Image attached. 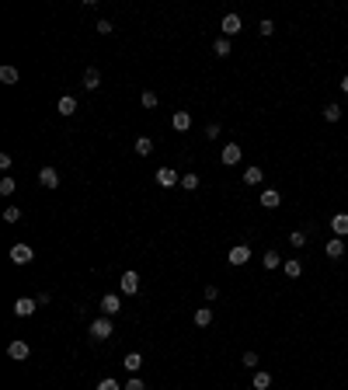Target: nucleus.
<instances>
[{
  "mask_svg": "<svg viewBox=\"0 0 348 390\" xmlns=\"http://www.w3.org/2000/svg\"><path fill=\"white\" fill-rule=\"evenodd\" d=\"M97 390H118V383H115V380H112V376H105V380L97 383Z\"/></svg>",
  "mask_w": 348,
  "mask_h": 390,
  "instance_id": "nucleus-35",
  "label": "nucleus"
},
{
  "mask_svg": "<svg viewBox=\"0 0 348 390\" xmlns=\"http://www.w3.org/2000/svg\"><path fill=\"white\" fill-rule=\"evenodd\" d=\"M112 334H115V328H112V317H105V313H101L94 324H91V338H97V342H108Z\"/></svg>",
  "mask_w": 348,
  "mask_h": 390,
  "instance_id": "nucleus-1",
  "label": "nucleus"
},
{
  "mask_svg": "<svg viewBox=\"0 0 348 390\" xmlns=\"http://www.w3.org/2000/svg\"><path fill=\"white\" fill-rule=\"evenodd\" d=\"M261 178H265L261 167H247V171H244V181H247V185H261Z\"/></svg>",
  "mask_w": 348,
  "mask_h": 390,
  "instance_id": "nucleus-22",
  "label": "nucleus"
},
{
  "mask_svg": "<svg viewBox=\"0 0 348 390\" xmlns=\"http://www.w3.org/2000/svg\"><path fill=\"white\" fill-rule=\"evenodd\" d=\"M171 126L178 129V133H188V129H192V115H188V112H174Z\"/></svg>",
  "mask_w": 348,
  "mask_h": 390,
  "instance_id": "nucleus-12",
  "label": "nucleus"
},
{
  "mask_svg": "<svg viewBox=\"0 0 348 390\" xmlns=\"http://www.w3.org/2000/svg\"><path fill=\"white\" fill-rule=\"evenodd\" d=\"M4 220H7V223H18V220H21V209H18V206H7V209H4Z\"/></svg>",
  "mask_w": 348,
  "mask_h": 390,
  "instance_id": "nucleus-30",
  "label": "nucleus"
},
{
  "mask_svg": "<svg viewBox=\"0 0 348 390\" xmlns=\"http://www.w3.org/2000/svg\"><path fill=\"white\" fill-rule=\"evenodd\" d=\"M341 91H345V94H348V74H345V77H341Z\"/></svg>",
  "mask_w": 348,
  "mask_h": 390,
  "instance_id": "nucleus-39",
  "label": "nucleus"
},
{
  "mask_svg": "<svg viewBox=\"0 0 348 390\" xmlns=\"http://www.w3.org/2000/svg\"><path fill=\"white\" fill-rule=\"evenodd\" d=\"M59 115H73V112H77V98H70V94H63L59 98Z\"/></svg>",
  "mask_w": 348,
  "mask_h": 390,
  "instance_id": "nucleus-16",
  "label": "nucleus"
},
{
  "mask_svg": "<svg viewBox=\"0 0 348 390\" xmlns=\"http://www.w3.org/2000/svg\"><path fill=\"white\" fill-rule=\"evenodd\" d=\"M331 230L338 237H348V213H338L334 220H331Z\"/></svg>",
  "mask_w": 348,
  "mask_h": 390,
  "instance_id": "nucleus-15",
  "label": "nucleus"
},
{
  "mask_svg": "<svg viewBox=\"0 0 348 390\" xmlns=\"http://www.w3.org/2000/svg\"><path fill=\"white\" fill-rule=\"evenodd\" d=\"M181 188H185V192H195V188H198V175H192V171L181 175Z\"/></svg>",
  "mask_w": 348,
  "mask_h": 390,
  "instance_id": "nucleus-24",
  "label": "nucleus"
},
{
  "mask_svg": "<svg viewBox=\"0 0 348 390\" xmlns=\"http://www.w3.org/2000/svg\"><path fill=\"white\" fill-rule=\"evenodd\" d=\"M32 258H35V251H32L28 244H14V248H11V261H14V265H28Z\"/></svg>",
  "mask_w": 348,
  "mask_h": 390,
  "instance_id": "nucleus-7",
  "label": "nucleus"
},
{
  "mask_svg": "<svg viewBox=\"0 0 348 390\" xmlns=\"http://www.w3.org/2000/svg\"><path fill=\"white\" fill-rule=\"evenodd\" d=\"M84 87H87V91H97V87H101V74H97L94 66L84 70Z\"/></svg>",
  "mask_w": 348,
  "mask_h": 390,
  "instance_id": "nucleus-14",
  "label": "nucleus"
},
{
  "mask_svg": "<svg viewBox=\"0 0 348 390\" xmlns=\"http://www.w3.org/2000/svg\"><path fill=\"white\" fill-rule=\"evenodd\" d=\"M97 32H101V35H112L115 28H112V21H105V18H101V21H97Z\"/></svg>",
  "mask_w": 348,
  "mask_h": 390,
  "instance_id": "nucleus-36",
  "label": "nucleus"
},
{
  "mask_svg": "<svg viewBox=\"0 0 348 390\" xmlns=\"http://www.w3.org/2000/svg\"><path fill=\"white\" fill-rule=\"evenodd\" d=\"M118 310H122V300H118L115 292H105V296H101V313L112 317V313H118Z\"/></svg>",
  "mask_w": 348,
  "mask_h": 390,
  "instance_id": "nucleus-8",
  "label": "nucleus"
},
{
  "mask_svg": "<svg viewBox=\"0 0 348 390\" xmlns=\"http://www.w3.org/2000/svg\"><path fill=\"white\" fill-rule=\"evenodd\" d=\"M122 366L129 370V376H136V373H139V366H143V355H139V352H129V355L122 359Z\"/></svg>",
  "mask_w": 348,
  "mask_h": 390,
  "instance_id": "nucleus-13",
  "label": "nucleus"
},
{
  "mask_svg": "<svg viewBox=\"0 0 348 390\" xmlns=\"http://www.w3.org/2000/svg\"><path fill=\"white\" fill-rule=\"evenodd\" d=\"M206 136H209V139L219 136V122H209V126H206Z\"/></svg>",
  "mask_w": 348,
  "mask_h": 390,
  "instance_id": "nucleus-38",
  "label": "nucleus"
},
{
  "mask_svg": "<svg viewBox=\"0 0 348 390\" xmlns=\"http://www.w3.org/2000/svg\"><path fill=\"white\" fill-rule=\"evenodd\" d=\"M282 269H286V275H289V279H296V275L303 272V265H300V261H296V258H289V261H286V265H282Z\"/></svg>",
  "mask_w": 348,
  "mask_h": 390,
  "instance_id": "nucleus-28",
  "label": "nucleus"
},
{
  "mask_svg": "<svg viewBox=\"0 0 348 390\" xmlns=\"http://www.w3.org/2000/svg\"><path fill=\"white\" fill-rule=\"evenodd\" d=\"M227 261H230V265H247V261H251V248H247V244H233L230 254H227Z\"/></svg>",
  "mask_w": 348,
  "mask_h": 390,
  "instance_id": "nucleus-2",
  "label": "nucleus"
},
{
  "mask_svg": "<svg viewBox=\"0 0 348 390\" xmlns=\"http://www.w3.org/2000/svg\"><path fill=\"white\" fill-rule=\"evenodd\" d=\"M35 310H39V300H32V296H21L14 303V317H32Z\"/></svg>",
  "mask_w": 348,
  "mask_h": 390,
  "instance_id": "nucleus-6",
  "label": "nucleus"
},
{
  "mask_svg": "<svg viewBox=\"0 0 348 390\" xmlns=\"http://www.w3.org/2000/svg\"><path fill=\"white\" fill-rule=\"evenodd\" d=\"M139 101H143V108H157V105H160V98H157L154 91H143V98H139Z\"/></svg>",
  "mask_w": 348,
  "mask_h": 390,
  "instance_id": "nucleus-29",
  "label": "nucleus"
},
{
  "mask_svg": "<svg viewBox=\"0 0 348 390\" xmlns=\"http://www.w3.org/2000/svg\"><path fill=\"white\" fill-rule=\"evenodd\" d=\"M0 80L4 84H18V70L14 66H0Z\"/></svg>",
  "mask_w": 348,
  "mask_h": 390,
  "instance_id": "nucleus-25",
  "label": "nucleus"
},
{
  "mask_svg": "<svg viewBox=\"0 0 348 390\" xmlns=\"http://www.w3.org/2000/svg\"><path fill=\"white\" fill-rule=\"evenodd\" d=\"M118 289L126 292V296H136V289H139V275L129 269V272H122V279H118Z\"/></svg>",
  "mask_w": 348,
  "mask_h": 390,
  "instance_id": "nucleus-4",
  "label": "nucleus"
},
{
  "mask_svg": "<svg viewBox=\"0 0 348 390\" xmlns=\"http://www.w3.org/2000/svg\"><path fill=\"white\" fill-rule=\"evenodd\" d=\"M157 185H160V188H174V185H181V175H178L174 167H160V171H157Z\"/></svg>",
  "mask_w": 348,
  "mask_h": 390,
  "instance_id": "nucleus-3",
  "label": "nucleus"
},
{
  "mask_svg": "<svg viewBox=\"0 0 348 390\" xmlns=\"http://www.w3.org/2000/svg\"><path fill=\"white\" fill-rule=\"evenodd\" d=\"M289 244H292V248H303V244H307V234H303V230H292V234H289Z\"/></svg>",
  "mask_w": 348,
  "mask_h": 390,
  "instance_id": "nucleus-31",
  "label": "nucleus"
},
{
  "mask_svg": "<svg viewBox=\"0 0 348 390\" xmlns=\"http://www.w3.org/2000/svg\"><path fill=\"white\" fill-rule=\"evenodd\" d=\"M271 387V373H254V390H268Z\"/></svg>",
  "mask_w": 348,
  "mask_h": 390,
  "instance_id": "nucleus-23",
  "label": "nucleus"
},
{
  "mask_svg": "<svg viewBox=\"0 0 348 390\" xmlns=\"http://www.w3.org/2000/svg\"><path fill=\"white\" fill-rule=\"evenodd\" d=\"M7 355L18 359V362H24V359L32 355V349H28V342H11V345H7Z\"/></svg>",
  "mask_w": 348,
  "mask_h": 390,
  "instance_id": "nucleus-9",
  "label": "nucleus"
},
{
  "mask_svg": "<svg viewBox=\"0 0 348 390\" xmlns=\"http://www.w3.org/2000/svg\"><path fill=\"white\" fill-rule=\"evenodd\" d=\"M240 32H244V21H240V14H227V18H223V39L240 35Z\"/></svg>",
  "mask_w": 348,
  "mask_h": 390,
  "instance_id": "nucleus-5",
  "label": "nucleus"
},
{
  "mask_svg": "<svg viewBox=\"0 0 348 390\" xmlns=\"http://www.w3.org/2000/svg\"><path fill=\"white\" fill-rule=\"evenodd\" d=\"M324 118H328V122H338V118H341V105H324Z\"/></svg>",
  "mask_w": 348,
  "mask_h": 390,
  "instance_id": "nucleus-27",
  "label": "nucleus"
},
{
  "mask_svg": "<svg viewBox=\"0 0 348 390\" xmlns=\"http://www.w3.org/2000/svg\"><path fill=\"white\" fill-rule=\"evenodd\" d=\"M258 32H261V35H265V39H268L271 32H275V25H271V21L265 18V21H261V25H258Z\"/></svg>",
  "mask_w": 348,
  "mask_h": 390,
  "instance_id": "nucleus-34",
  "label": "nucleus"
},
{
  "mask_svg": "<svg viewBox=\"0 0 348 390\" xmlns=\"http://www.w3.org/2000/svg\"><path fill=\"white\" fill-rule=\"evenodd\" d=\"M0 195H14V178H4L0 181Z\"/></svg>",
  "mask_w": 348,
  "mask_h": 390,
  "instance_id": "nucleus-33",
  "label": "nucleus"
},
{
  "mask_svg": "<svg viewBox=\"0 0 348 390\" xmlns=\"http://www.w3.org/2000/svg\"><path fill=\"white\" fill-rule=\"evenodd\" d=\"M261 265H265L268 272H271V269H279V265H282V258H279V251H265V254H261Z\"/></svg>",
  "mask_w": 348,
  "mask_h": 390,
  "instance_id": "nucleus-21",
  "label": "nucleus"
},
{
  "mask_svg": "<svg viewBox=\"0 0 348 390\" xmlns=\"http://www.w3.org/2000/svg\"><path fill=\"white\" fill-rule=\"evenodd\" d=\"M279 202H282V195L275 192V188H265V192H261V206H265V209H275Z\"/></svg>",
  "mask_w": 348,
  "mask_h": 390,
  "instance_id": "nucleus-17",
  "label": "nucleus"
},
{
  "mask_svg": "<svg viewBox=\"0 0 348 390\" xmlns=\"http://www.w3.org/2000/svg\"><path fill=\"white\" fill-rule=\"evenodd\" d=\"M39 185L56 188V185H59V171H56V167H42V171H39Z\"/></svg>",
  "mask_w": 348,
  "mask_h": 390,
  "instance_id": "nucleus-11",
  "label": "nucleus"
},
{
  "mask_svg": "<svg viewBox=\"0 0 348 390\" xmlns=\"http://www.w3.org/2000/svg\"><path fill=\"white\" fill-rule=\"evenodd\" d=\"M213 53H216V56H230V39H216L213 42Z\"/></svg>",
  "mask_w": 348,
  "mask_h": 390,
  "instance_id": "nucleus-26",
  "label": "nucleus"
},
{
  "mask_svg": "<svg viewBox=\"0 0 348 390\" xmlns=\"http://www.w3.org/2000/svg\"><path fill=\"white\" fill-rule=\"evenodd\" d=\"M324 251H328V258H341V254H345V240H341V237H334V240H328V248H324Z\"/></svg>",
  "mask_w": 348,
  "mask_h": 390,
  "instance_id": "nucleus-19",
  "label": "nucleus"
},
{
  "mask_svg": "<svg viewBox=\"0 0 348 390\" xmlns=\"http://www.w3.org/2000/svg\"><path fill=\"white\" fill-rule=\"evenodd\" d=\"M240 157H244V154H240V147H237V143H227V147H223V154H219V160L233 167V164H240Z\"/></svg>",
  "mask_w": 348,
  "mask_h": 390,
  "instance_id": "nucleus-10",
  "label": "nucleus"
},
{
  "mask_svg": "<svg viewBox=\"0 0 348 390\" xmlns=\"http://www.w3.org/2000/svg\"><path fill=\"white\" fill-rule=\"evenodd\" d=\"M136 154H139V157H150V154H154V139H150V136H139V139H136Z\"/></svg>",
  "mask_w": 348,
  "mask_h": 390,
  "instance_id": "nucleus-20",
  "label": "nucleus"
},
{
  "mask_svg": "<svg viewBox=\"0 0 348 390\" xmlns=\"http://www.w3.org/2000/svg\"><path fill=\"white\" fill-rule=\"evenodd\" d=\"M126 390H146V387H143V380H139V376H129V383H126Z\"/></svg>",
  "mask_w": 348,
  "mask_h": 390,
  "instance_id": "nucleus-37",
  "label": "nucleus"
},
{
  "mask_svg": "<svg viewBox=\"0 0 348 390\" xmlns=\"http://www.w3.org/2000/svg\"><path fill=\"white\" fill-rule=\"evenodd\" d=\"M195 324H198V328H209V324H213V307H198V310H195Z\"/></svg>",
  "mask_w": 348,
  "mask_h": 390,
  "instance_id": "nucleus-18",
  "label": "nucleus"
},
{
  "mask_svg": "<svg viewBox=\"0 0 348 390\" xmlns=\"http://www.w3.org/2000/svg\"><path fill=\"white\" fill-rule=\"evenodd\" d=\"M240 362H244V370H254V366H258V352H244Z\"/></svg>",
  "mask_w": 348,
  "mask_h": 390,
  "instance_id": "nucleus-32",
  "label": "nucleus"
}]
</instances>
